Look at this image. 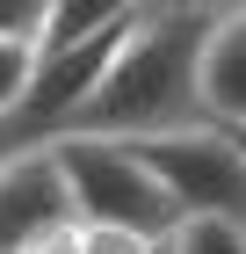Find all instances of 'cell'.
Masks as SVG:
<instances>
[{
  "instance_id": "1",
  "label": "cell",
  "mask_w": 246,
  "mask_h": 254,
  "mask_svg": "<svg viewBox=\"0 0 246 254\" xmlns=\"http://www.w3.org/2000/svg\"><path fill=\"white\" fill-rule=\"evenodd\" d=\"M203 37H210L203 15L145 7V15L123 29L109 73L95 80V95H87V109L73 117V131L159 138V131H181V124H210L203 117Z\"/></svg>"
},
{
  "instance_id": "2",
  "label": "cell",
  "mask_w": 246,
  "mask_h": 254,
  "mask_svg": "<svg viewBox=\"0 0 246 254\" xmlns=\"http://www.w3.org/2000/svg\"><path fill=\"white\" fill-rule=\"evenodd\" d=\"M51 145H58V167H65L80 225H109V233H138V240H167L181 225L167 182L145 167V153H138L131 138L73 131V138H51Z\"/></svg>"
},
{
  "instance_id": "3",
  "label": "cell",
  "mask_w": 246,
  "mask_h": 254,
  "mask_svg": "<svg viewBox=\"0 0 246 254\" xmlns=\"http://www.w3.org/2000/svg\"><path fill=\"white\" fill-rule=\"evenodd\" d=\"M131 145L167 182L181 218H246V153L225 124H181V131L131 138Z\"/></svg>"
},
{
  "instance_id": "4",
  "label": "cell",
  "mask_w": 246,
  "mask_h": 254,
  "mask_svg": "<svg viewBox=\"0 0 246 254\" xmlns=\"http://www.w3.org/2000/svg\"><path fill=\"white\" fill-rule=\"evenodd\" d=\"M58 225H80L58 145H7L0 153V254H22Z\"/></svg>"
},
{
  "instance_id": "5",
  "label": "cell",
  "mask_w": 246,
  "mask_h": 254,
  "mask_svg": "<svg viewBox=\"0 0 246 254\" xmlns=\"http://www.w3.org/2000/svg\"><path fill=\"white\" fill-rule=\"evenodd\" d=\"M203 117L246 124V7L217 15L203 37Z\"/></svg>"
},
{
  "instance_id": "6",
  "label": "cell",
  "mask_w": 246,
  "mask_h": 254,
  "mask_svg": "<svg viewBox=\"0 0 246 254\" xmlns=\"http://www.w3.org/2000/svg\"><path fill=\"white\" fill-rule=\"evenodd\" d=\"M145 7H152V0H51V22H44V44H37V51L101 37V29H123V22H138Z\"/></svg>"
},
{
  "instance_id": "7",
  "label": "cell",
  "mask_w": 246,
  "mask_h": 254,
  "mask_svg": "<svg viewBox=\"0 0 246 254\" xmlns=\"http://www.w3.org/2000/svg\"><path fill=\"white\" fill-rule=\"evenodd\" d=\"M167 254H246V218H181Z\"/></svg>"
},
{
  "instance_id": "8",
  "label": "cell",
  "mask_w": 246,
  "mask_h": 254,
  "mask_svg": "<svg viewBox=\"0 0 246 254\" xmlns=\"http://www.w3.org/2000/svg\"><path fill=\"white\" fill-rule=\"evenodd\" d=\"M29 73H37V44L0 37V124L22 109V87H29Z\"/></svg>"
},
{
  "instance_id": "9",
  "label": "cell",
  "mask_w": 246,
  "mask_h": 254,
  "mask_svg": "<svg viewBox=\"0 0 246 254\" xmlns=\"http://www.w3.org/2000/svg\"><path fill=\"white\" fill-rule=\"evenodd\" d=\"M44 22H51V0H0V37L44 44Z\"/></svg>"
},
{
  "instance_id": "10",
  "label": "cell",
  "mask_w": 246,
  "mask_h": 254,
  "mask_svg": "<svg viewBox=\"0 0 246 254\" xmlns=\"http://www.w3.org/2000/svg\"><path fill=\"white\" fill-rule=\"evenodd\" d=\"M22 254H87V233L80 225H58V233H44V240H29Z\"/></svg>"
},
{
  "instance_id": "11",
  "label": "cell",
  "mask_w": 246,
  "mask_h": 254,
  "mask_svg": "<svg viewBox=\"0 0 246 254\" xmlns=\"http://www.w3.org/2000/svg\"><path fill=\"white\" fill-rule=\"evenodd\" d=\"M152 7H181V15H203V22H217V15H232V7H246V0H152Z\"/></svg>"
},
{
  "instance_id": "12",
  "label": "cell",
  "mask_w": 246,
  "mask_h": 254,
  "mask_svg": "<svg viewBox=\"0 0 246 254\" xmlns=\"http://www.w3.org/2000/svg\"><path fill=\"white\" fill-rule=\"evenodd\" d=\"M225 131H232V138H239V153H246V124H225Z\"/></svg>"
},
{
  "instance_id": "13",
  "label": "cell",
  "mask_w": 246,
  "mask_h": 254,
  "mask_svg": "<svg viewBox=\"0 0 246 254\" xmlns=\"http://www.w3.org/2000/svg\"><path fill=\"white\" fill-rule=\"evenodd\" d=\"M7 145H15V131H7V124H0V153H7Z\"/></svg>"
},
{
  "instance_id": "14",
  "label": "cell",
  "mask_w": 246,
  "mask_h": 254,
  "mask_svg": "<svg viewBox=\"0 0 246 254\" xmlns=\"http://www.w3.org/2000/svg\"><path fill=\"white\" fill-rule=\"evenodd\" d=\"M159 254H167V247H159Z\"/></svg>"
}]
</instances>
